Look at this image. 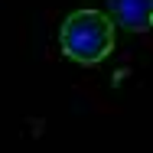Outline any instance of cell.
Masks as SVG:
<instances>
[{
	"instance_id": "6da1fadb",
	"label": "cell",
	"mask_w": 153,
	"mask_h": 153,
	"mask_svg": "<svg viewBox=\"0 0 153 153\" xmlns=\"http://www.w3.org/2000/svg\"><path fill=\"white\" fill-rule=\"evenodd\" d=\"M59 46L72 62L98 65L114 49V20L91 7L72 10L59 23Z\"/></svg>"
},
{
	"instance_id": "7a4b0ae2",
	"label": "cell",
	"mask_w": 153,
	"mask_h": 153,
	"mask_svg": "<svg viewBox=\"0 0 153 153\" xmlns=\"http://www.w3.org/2000/svg\"><path fill=\"white\" fill-rule=\"evenodd\" d=\"M108 16L124 30H150L153 26V0H108Z\"/></svg>"
}]
</instances>
